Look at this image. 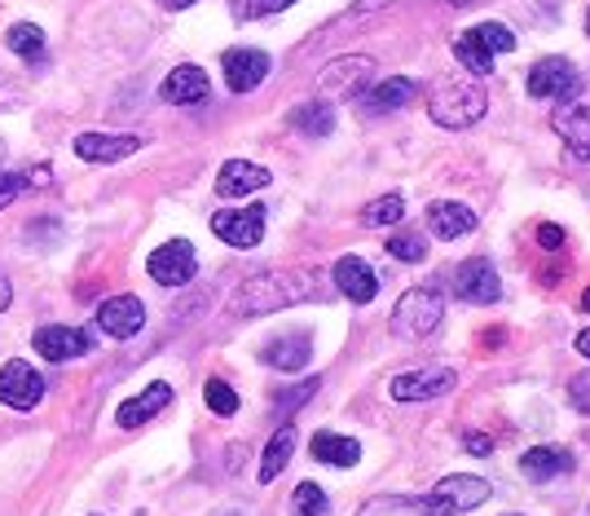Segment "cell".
Instances as JSON below:
<instances>
[{"label": "cell", "instance_id": "obj_40", "mask_svg": "<svg viewBox=\"0 0 590 516\" xmlns=\"http://www.w3.org/2000/svg\"><path fill=\"white\" fill-rule=\"evenodd\" d=\"M538 243H542V248H560V243H565V230H560L556 221H542V225H538Z\"/></svg>", "mask_w": 590, "mask_h": 516}, {"label": "cell", "instance_id": "obj_4", "mask_svg": "<svg viewBox=\"0 0 590 516\" xmlns=\"http://www.w3.org/2000/svg\"><path fill=\"white\" fill-rule=\"evenodd\" d=\"M375 80V62L361 57V53H348V57H335L322 75H317V93L330 102V97H361Z\"/></svg>", "mask_w": 590, "mask_h": 516}, {"label": "cell", "instance_id": "obj_21", "mask_svg": "<svg viewBox=\"0 0 590 516\" xmlns=\"http://www.w3.org/2000/svg\"><path fill=\"white\" fill-rule=\"evenodd\" d=\"M428 225H432L436 239L454 243V239H467L476 230V212L467 203H459V199H441V203L428 208Z\"/></svg>", "mask_w": 590, "mask_h": 516}, {"label": "cell", "instance_id": "obj_3", "mask_svg": "<svg viewBox=\"0 0 590 516\" xmlns=\"http://www.w3.org/2000/svg\"><path fill=\"white\" fill-rule=\"evenodd\" d=\"M441 318H445L441 292H436V287H410V292L397 301V309H392V318H388V331H392L397 340H423V336H432V331L441 327Z\"/></svg>", "mask_w": 590, "mask_h": 516}, {"label": "cell", "instance_id": "obj_11", "mask_svg": "<svg viewBox=\"0 0 590 516\" xmlns=\"http://www.w3.org/2000/svg\"><path fill=\"white\" fill-rule=\"evenodd\" d=\"M454 296L467 301V305H494V301L503 296V278H498V270H494L485 256L463 261V265L454 270Z\"/></svg>", "mask_w": 590, "mask_h": 516}, {"label": "cell", "instance_id": "obj_42", "mask_svg": "<svg viewBox=\"0 0 590 516\" xmlns=\"http://www.w3.org/2000/svg\"><path fill=\"white\" fill-rule=\"evenodd\" d=\"M9 301H13V287H9V278H4V274H0V314H4V309H9Z\"/></svg>", "mask_w": 590, "mask_h": 516}, {"label": "cell", "instance_id": "obj_2", "mask_svg": "<svg viewBox=\"0 0 590 516\" xmlns=\"http://www.w3.org/2000/svg\"><path fill=\"white\" fill-rule=\"evenodd\" d=\"M485 110H489V97L476 80H441L428 97V115L450 133H463V128L481 124Z\"/></svg>", "mask_w": 590, "mask_h": 516}, {"label": "cell", "instance_id": "obj_29", "mask_svg": "<svg viewBox=\"0 0 590 516\" xmlns=\"http://www.w3.org/2000/svg\"><path fill=\"white\" fill-rule=\"evenodd\" d=\"M292 128L308 133V137H326V133L335 128V110H330V102L322 97V102H304V106H295Z\"/></svg>", "mask_w": 590, "mask_h": 516}, {"label": "cell", "instance_id": "obj_25", "mask_svg": "<svg viewBox=\"0 0 590 516\" xmlns=\"http://www.w3.org/2000/svg\"><path fill=\"white\" fill-rule=\"evenodd\" d=\"M313 460L317 464H335V468H357L361 464V442L344 438V433H313Z\"/></svg>", "mask_w": 590, "mask_h": 516}, {"label": "cell", "instance_id": "obj_23", "mask_svg": "<svg viewBox=\"0 0 590 516\" xmlns=\"http://www.w3.org/2000/svg\"><path fill=\"white\" fill-rule=\"evenodd\" d=\"M578 468V460H573V451H565V446H534L525 460H520V473L529 477V482H556V477H565V473H573Z\"/></svg>", "mask_w": 590, "mask_h": 516}, {"label": "cell", "instance_id": "obj_16", "mask_svg": "<svg viewBox=\"0 0 590 516\" xmlns=\"http://www.w3.org/2000/svg\"><path fill=\"white\" fill-rule=\"evenodd\" d=\"M578 88V66L569 57H542L529 66V93L534 97H569Z\"/></svg>", "mask_w": 590, "mask_h": 516}, {"label": "cell", "instance_id": "obj_32", "mask_svg": "<svg viewBox=\"0 0 590 516\" xmlns=\"http://www.w3.org/2000/svg\"><path fill=\"white\" fill-rule=\"evenodd\" d=\"M203 402H208L212 415H221V420L239 415V393H234L225 380H208V385H203Z\"/></svg>", "mask_w": 590, "mask_h": 516}, {"label": "cell", "instance_id": "obj_38", "mask_svg": "<svg viewBox=\"0 0 590 516\" xmlns=\"http://www.w3.org/2000/svg\"><path fill=\"white\" fill-rule=\"evenodd\" d=\"M27 186V177H18V172H0V212L18 199V190Z\"/></svg>", "mask_w": 590, "mask_h": 516}, {"label": "cell", "instance_id": "obj_44", "mask_svg": "<svg viewBox=\"0 0 590 516\" xmlns=\"http://www.w3.org/2000/svg\"><path fill=\"white\" fill-rule=\"evenodd\" d=\"M164 9H186V4H194V0H159Z\"/></svg>", "mask_w": 590, "mask_h": 516}, {"label": "cell", "instance_id": "obj_46", "mask_svg": "<svg viewBox=\"0 0 590 516\" xmlns=\"http://www.w3.org/2000/svg\"><path fill=\"white\" fill-rule=\"evenodd\" d=\"M582 309H587V314H590V287H587V292H582Z\"/></svg>", "mask_w": 590, "mask_h": 516}, {"label": "cell", "instance_id": "obj_39", "mask_svg": "<svg viewBox=\"0 0 590 516\" xmlns=\"http://www.w3.org/2000/svg\"><path fill=\"white\" fill-rule=\"evenodd\" d=\"M569 398L578 402V411H587V415H590V371H587V376H578V380L569 385Z\"/></svg>", "mask_w": 590, "mask_h": 516}, {"label": "cell", "instance_id": "obj_6", "mask_svg": "<svg viewBox=\"0 0 590 516\" xmlns=\"http://www.w3.org/2000/svg\"><path fill=\"white\" fill-rule=\"evenodd\" d=\"M428 499H432L436 516H463L489 499V482L485 477H467V473H450V477L436 482V491Z\"/></svg>", "mask_w": 590, "mask_h": 516}, {"label": "cell", "instance_id": "obj_24", "mask_svg": "<svg viewBox=\"0 0 590 516\" xmlns=\"http://www.w3.org/2000/svg\"><path fill=\"white\" fill-rule=\"evenodd\" d=\"M274 371H283V376H295V371H304L308 367V358H313V345H308V336L299 331V336H274L270 345H265V354H261Z\"/></svg>", "mask_w": 590, "mask_h": 516}, {"label": "cell", "instance_id": "obj_13", "mask_svg": "<svg viewBox=\"0 0 590 516\" xmlns=\"http://www.w3.org/2000/svg\"><path fill=\"white\" fill-rule=\"evenodd\" d=\"M551 124H556L565 150H569V159L590 164V102L587 97H582V102H560Z\"/></svg>", "mask_w": 590, "mask_h": 516}, {"label": "cell", "instance_id": "obj_9", "mask_svg": "<svg viewBox=\"0 0 590 516\" xmlns=\"http://www.w3.org/2000/svg\"><path fill=\"white\" fill-rule=\"evenodd\" d=\"M454 385H459V376H454L450 367H423V371H401V376L388 385V393H392L397 402H436V398H445Z\"/></svg>", "mask_w": 590, "mask_h": 516}, {"label": "cell", "instance_id": "obj_27", "mask_svg": "<svg viewBox=\"0 0 590 516\" xmlns=\"http://www.w3.org/2000/svg\"><path fill=\"white\" fill-rule=\"evenodd\" d=\"M292 455H295V424H283V429L270 438L265 455H261V486H270V482L292 464Z\"/></svg>", "mask_w": 590, "mask_h": 516}, {"label": "cell", "instance_id": "obj_14", "mask_svg": "<svg viewBox=\"0 0 590 516\" xmlns=\"http://www.w3.org/2000/svg\"><path fill=\"white\" fill-rule=\"evenodd\" d=\"M97 327L110 336V340H128L146 327V305L137 296H110L97 305Z\"/></svg>", "mask_w": 590, "mask_h": 516}, {"label": "cell", "instance_id": "obj_33", "mask_svg": "<svg viewBox=\"0 0 590 516\" xmlns=\"http://www.w3.org/2000/svg\"><path fill=\"white\" fill-rule=\"evenodd\" d=\"M295 0H230V13L239 22H256V18H270V13H283L292 9Z\"/></svg>", "mask_w": 590, "mask_h": 516}, {"label": "cell", "instance_id": "obj_35", "mask_svg": "<svg viewBox=\"0 0 590 516\" xmlns=\"http://www.w3.org/2000/svg\"><path fill=\"white\" fill-rule=\"evenodd\" d=\"M388 256L419 265V261L428 256V239H419V234H392V239H388Z\"/></svg>", "mask_w": 590, "mask_h": 516}, {"label": "cell", "instance_id": "obj_12", "mask_svg": "<svg viewBox=\"0 0 590 516\" xmlns=\"http://www.w3.org/2000/svg\"><path fill=\"white\" fill-rule=\"evenodd\" d=\"M137 150H141V137H133V133H97V128H88V133L75 137V155L84 164H124Z\"/></svg>", "mask_w": 590, "mask_h": 516}, {"label": "cell", "instance_id": "obj_36", "mask_svg": "<svg viewBox=\"0 0 590 516\" xmlns=\"http://www.w3.org/2000/svg\"><path fill=\"white\" fill-rule=\"evenodd\" d=\"M476 35L489 44V53L498 57V53H512L516 49V35L503 27V22H476Z\"/></svg>", "mask_w": 590, "mask_h": 516}, {"label": "cell", "instance_id": "obj_47", "mask_svg": "<svg viewBox=\"0 0 590 516\" xmlns=\"http://www.w3.org/2000/svg\"><path fill=\"white\" fill-rule=\"evenodd\" d=\"M587 31H590V13H587Z\"/></svg>", "mask_w": 590, "mask_h": 516}, {"label": "cell", "instance_id": "obj_19", "mask_svg": "<svg viewBox=\"0 0 590 516\" xmlns=\"http://www.w3.org/2000/svg\"><path fill=\"white\" fill-rule=\"evenodd\" d=\"M172 407V385H164V380H155V385H146V393H137V398H128L119 411H115V424L119 429H141V424H150L159 411H168Z\"/></svg>", "mask_w": 590, "mask_h": 516}, {"label": "cell", "instance_id": "obj_30", "mask_svg": "<svg viewBox=\"0 0 590 516\" xmlns=\"http://www.w3.org/2000/svg\"><path fill=\"white\" fill-rule=\"evenodd\" d=\"M4 44L18 53V57H27V62H35L40 53H44V31L35 27V22H13L9 31H4Z\"/></svg>", "mask_w": 590, "mask_h": 516}, {"label": "cell", "instance_id": "obj_31", "mask_svg": "<svg viewBox=\"0 0 590 516\" xmlns=\"http://www.w3.org/2000/svg\"><path fill=\"white\" fill-rule=\"evenodd\" d=\"M326 513H330V499L322 495V486L317 482H299L292 499V516H326Z\"/></svg>", "mask_w": 590, "mask_h": 516}, {"label": "cell", "instance_id": "obj_20", "mask_svg": "<svg viewBox=\"0 0 590 516\" xmlns=\"http://www.w3.org/2000/svg\"><path fill=\"white\" fill-rule=\"evenodd\" d=\"M208 93H212L208 71H203V66H190V62H181L177 71H168V80H164V88H159V97L172 102V106H199Z\"/></svg>", "mask_w": 590, "mask_h": 516}, {"label": "cell", "instance_id": "obj_18", "mask_svg": "<svg viewBox=\"0 0 590 516\" xmlns=\"http://www.w3.org/2000/svg\"><path fill=\"white\" fill-rule=\"evenodd\" d=\"M270 186V168L252 164V159H225L221 172H217V194L221 199H247L252 190H265Z\"/></svg>", "mask_w": 590, "mask_h": 516}, {"label": "cell", "instance_id": "obj_22", "mask_svg": "<svg viewBox=\"0 0 590 516\" xmlns=\"http://www.w3.org/2000/svg\"><path fill=\"white\" fill-rule=\"evenodd\" d=\"M414 93H419V84H414L410 75H392V80H383V84L366 88V97H361L357 106H361V115H383V110L410 106V102H414Z\"/></svg>", "mask_w": 590, "mask_h": 516}, {"label": "cell", "instance_id": "obj_34", "mask_svg": "<svg viewBox=\"0 0 590 516\" xmlns=\"http://www.w3.org/2000/svg\"><path fill=\"white\" fill-rule=\"evenodd\" d=\"M405 217V199L401 194H383L366 208V225H397Z\"/></svg>", "mask_w": 590, "mask_h": 516}, {"label": "cell", "instance_id": "obj_1", "mask_svg": "<svg viewBox=\"0 0 590 516\" xmlns=\"http://www.w3.org/2000/svg\"><path fill=\"white\" fill-rule=\"evenodd\" d=\"M308 292H313L308 274H299V270H265V274H252L234 292V314L261 318V314H274V309H287L295 301H304Z\"/></svg>", "mask_w": 590, "mask_h": 516}, {"label": "cell", "instance_id": "obj_41", "mask_svg": "<svg viewBox=\"0 0 590 516\" xmlns=\"http://www.w3.org/2000/svg\"><path fill=\"white\" fill-rule=\"evenodd\" d=\"M463 451H467V455H494V442H489L485 433H467V438H463Z\"/></svg>", "mask_w": 590, "mask_h": 516}, {"label": "cell", "instance_id": "obj_37", "mask_svg": "<svg viewBox=\"0 0 590 516\" xmlns=\"http://www.w3.org/2000/svg\"><path fill=\"white\" fill-rule=\"evenodd\" d=\"M313 393H317V376H308V380H304L299 389H283V393L274 398V407H283V411H292V407H304V402H308Z\"/></svg>", "mask_w": 590, "mask_h": 516}, {"label": "cell", "instance_id": "obj_28", "mask_svg": "<svg viewBox=\"0 0 590 516\" xmlns=\"http://www.w3.org/2000/svg\"><path fill=\"white\" fill-rule=\"evenodd\" d=\"M454 57H459L472 75H489V71H494V53H489V44L476 35V27L463 31V35L454 40Z\"/></svg>", "mask_w": 590, "mask_h": 516}, {"label": "cell", "instance_id": "obj_45", "mask_svg": "<svg viewBox=\"0 0 590 516\" xmlns=\"http://www.w3.org/2000/svg\"><path fill=\"white\" fill-rule=\"evenodd\" d=\"M383 0H357V9H379Z\"/></svg>", "mask_w": 590, "mask_h": 516}, {"label": "cell", "instance_id": "obj_8", "mask_svg": "<svg viewBox=\"0 0 590 516\" xmlns=\"http://www.w3.org/2000/svg\"><path fill=\"white\" fill-rule=\"evenodd\" d=\"M31 345H35V354L44 358V362H71V358H84V354H93V331L88 327H66V323H49V327H40L35 336H31Z\"/></svg>", "mask_w": 590, "mask_h": 516}, {"label": "cell", "instance_id": "obj_5", "mask_svg": "<svg viewBox=\"0 0 590 516\" xmlns=\"http://www.w3.org/2000/svg\"><path fill=\"white\" fill-rule=\"evenodd\" d=\"M194 270H199V256H194L190 239H168L146 256V274L159 287H186L194 278Z\"/></svg>", "mask_w": 590, "mask_h": 516}, {"label": "cell", "instance_id": "obj_10", "mask_svg": "<svg viewBox=\"0 0 590 516\" xmlns=\"http://www.w3.org/2000/svg\"><path fill=\"white\" fill-rule=\"evenodd\" d=\"M40 398H44V380H40V371L31 362L13 358V362L0 367V402L9 411H35Z\"/></svg>", "mask_w": 590, "mask_h": 516}, {"label": "cell", "instance_id": "obj_15", "mask_svg": "<svg viewBox=\"0 0 590 516\" xmlns=\"http://www.w3.org/2000/svg\"><path fill=\"white\" fill-rule=\"evenodd\" d=\"M221 66H225V84H230V93H252L265 75H270V53L265 49H230L225 57H221Z\"/></svg>", "mask_w": 590, "mask_h": 516}, {"label": "cell", "instance_id": "obj_43", "mask_svg": "<svg viewBox=\"0 0 590 516\" xmlns=\"http://www.w3.org/2000/svg\"><path fill=\"white\" fill-rule=\"evenodd\" d=\"M578 354H582V358H590V327H587V331H578Z\"/></svg>", "mask_w": 590, "mask_h": 516}, {"label": "cell", "instance_id": "obj_7", "mask_svg": "<svg viewBox=\"0 0 590 516\" xmlns=\"http://www.w3.org/2000/svg\"><path fill=\"white\" fill-rule=\"evenodd\" d=\"M212 234L230 248H256L265 239V208L261 203L221 208V212H212Z\"/></svg>", "mask_w": 590, "mask_h": 516}, {"label": "cell", "instance_id": "obj_26", "mask_svg": "<svg viewBox=\"0 0 590 516\" xmlns=\"http://www.w3.org/2000/svg\"><path fill=\"white\" fill-rule=\"evenodd\" d=\"M357 516H436L428 495H375L366 499Z\"/></svg>", "mask_w": 590, "mask_h": 516}, {"label": "cell", "instance_id": "obj_17", "mask_svg": "<svg viewBox=\"0 0 590 516\" xmlns=\"http://www.w3.org/2000/svg\"><path fill=\"white\" fill-rule=\"evenodd\" d=\"M330 274H335L339 296H348L352 305H370V301L379 296V274H375L361 256H339Z\"/></svg>", "mask_w": 590, "mask_h": 516}]
</instances>
